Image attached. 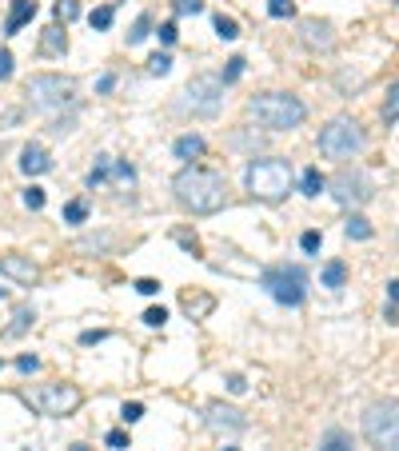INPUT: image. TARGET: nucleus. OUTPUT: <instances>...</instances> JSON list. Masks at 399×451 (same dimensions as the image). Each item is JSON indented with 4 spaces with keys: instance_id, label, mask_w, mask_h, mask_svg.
<instances>
[{
    "instance_id": "nucleus-36",
    "label": "nucleus",
    "mask_w": 399,
    "mask_h": 451,
    "mask_svg": "<svg viewBox=\"0 0 399 451\" xmlns=\"http://www.w3.org/2000/svg\"><path fill=\"white\" fill-rule=\"evenodd\" d=\"M104 443H108L112 451H128V447H132V443H128V431H108V436H104Z\"/></svg>"
},
{
    "instance_id": "nucleus-6",
    "label": "nucleus",
    "mask_w": 399,
    "mask_h": 451,
    "mask_svg": "<svg viewBox=\"0 0 399 451\" xmlns=\"http://www.w3.org/2000/svg\"><path fill=\"white\" fill-rule=\"evenodd\" d=\"M260 284L268 288V296L275 304H284V307H299L308 300V272L299 264H275V268H268L260 276Z\"/></svg>"
},
{
    "instance_id": "nucleus-4",
    "label": "nucleus",
    "mask_w": 399,
    "mask_h": 451,
    "mask_svg": "<svg viewBox=\"0 0 399 451\" xmlns=\"http://www.w3.org/2000/svg\"><path fill=\"white\" fill-rule=\"evenodd\" d=\"M363 439L379 451H399V400H375L363 407Z\"/></svg>"
},
{
    "instance_id": "nucleus-27",
    "label": "nucleus",
    "mask_w": 399,
    "mask_h": 451,
    "mask_svg": "<svg viewBox=\"0 0 399 451\" xmlns=\"http://www.w3.org/2000/svg\"><path fill=\"white\" fill-rule=\"evenodd\" d=\"M112 13H116L112 4H108V8H96V13L88 16V25L96 28V32H108V28H112Z\"/></svg>"
},
{
    "instance_id": "nucleus-20",
    "label": "nucleus",
    "mask_w": 399,
    "mask_h": 451,
    "mask_svg": "<svg viewBox=\"0 0 399 451\" xmlns=\"http://www.w3.org/2000/svg\"><path fill=\"white\" fill-rule=\"evenodd\" d=\"M327 188V176L320 168H303V176H299V192L303 196H320Z\"/></svg>"
},
{
    "instance_id": "nucleus-33",
    "label": "nucleus",
    "mask_w": 399,
    "mask_h": 451,
    "mask_svg": "<svg viewBox=\"0 0 399 451\" xmlns=\"http://www.w3.org/2000/svg\"><path fill=\"white\" fill-rule=\"evenodd\" d=\"M108 168H112V160L100 156V164L92 172H88V188H96V184H104V176H108Z\"/></svg>"
},
{
    "instance_id": "nucleus-1",
    "label": "nucleus",
    "mask_w": 399,
    "mask_h": 451,
    "mask_svg": "<svg viewBox=\"0 0 399 451\" xmlns=\"http://www.w3.org/2000/svg\"><path fill=\"white\" fill-rule=\"evenodd\" d=\"M176 204L192 212V216H212L228 204V180L212 168H200V164H188V168L176 172L172 180Z\"/></svg>"
},
{
    "instance_id": "nucleus-15",
    "label": "nucleus",
    "mask_w": 399,
    "mask_h": 451,
    "mask_svg": "<svg viewBox=\"0 0 399 451\" xmlns=\"http://www.w3.org/2000/svg\"><path fill=\"white\" fill-rule=\"evenodd\" d=\"M32 16H37V0H13L8 20H4V37H16V32H20Z\"/></svg>"
},
{
    "instance_id": "nucleus-48",
    "label": "nucleus",
    "mask_w": 399,
    "mask_h": 451,
    "mask_svg": "<svg viewBox=\"0 0 399 451\" xmlns=\"http://www.w3.org/2000/svg\"><path fill=\"white\" fill-rule=\"evenodd\" d=\"M387 296H391V304H399V280L387 284Z\"/></svg>"
},
{
    "instance_id": "nucleus-7",
    "label": "nucleus",
    "mask_w": 399,
    "mask_h": 451,
    "mask_svg": "<svg viewBox=\"0 0 399 451\" xmlns=\"http://www.w3.org/2000/svg\"><path fill=\"white\" fill-rule=\"evenodd\" d=\"M28 104L37 112H60V108H68V104H76V84L68 76L40 72L28 80Z\"/></svg>"
},
{
    "instance_id": "nucleus-13",
    "label": "nucleus",
    "mask_w": 399,
    "mask_h": 451,
    "mask_svg": "<svg viewBox=\"0 0 399 451\" xmlns=\"http://www.w3.org/2000/svg\"><path fill=\"white\" fill-rule=\"evenodd\" d=\"M208 427H216V431H244V427H248V419H244V412H240V407L212 403V407H208Z\"/></svg>"
},
{
    "instance_id": "nucleus-50",
    "label": "nucleus",
    "mask_w": 399,
    "mask_h": 451,
    "mask_svg": "<svg viewBox=\"0 0 399 451\" xmlns=\"http://www.w3.org/2000/svg\"><path fill=\"white\" fill-rule=\"evenodd\" d=\"M4 296H8V288H0V300H4Z\"/></svg>"
},
{
    "instance_id": "nucleus-37",
    "label": "nucleus",
    "mask_w": 399,
    "mask_h": 451,
    "mask_svg": "<svg viewBox=\"0 0 399 451\" xmlns=\"http://www.w3.org/2000/svg\"><path fill=\"white\" fill-rule=\"evenodd\" d=\"M144 324H148V328H164V324H168V312H164V307H148V312H144Z\"/></svg>"
},
{
    "instance_id": "nucleus-5",
    "label": "nucleus",
    "mask_w": 399,
    "mask_h": 451,
    "mask_svg": "<svg viewBox=\"0 0 399 451\" xmlns=\"http://www.w3.org/2000/svg\"><path fill=\"white\" fill-rule=\"evenodd\" d=\"M367 136H363V124L355 116H336L327 120V128H320V152L327 160H351L360 156Z\"/></svg>"
},
{
    "instance_id": "nucleus-8",
    "label": "nucleus",
    "mask_w": 399,
    "mask_h": 451,
    "mask_svg": "<svg viewBox=\"0 0 399 451\" xmlns=\"http://www.w3.org/2000/svg\"><path fill=\"white\" fill-rule=\"evenodd\" d=\"M180 112H192V116H216V112L224 108V80L212 72H200L188 80L184 88V100L176 104Z\"/></svg>"
},
{
    "instance_id": "nucleus-24",
    "label": "nucleus",
    "mask_w": 399,
    "mask_h": 451,
    "mask_svg": "<svg viewBox=\"0 0 399 451\" xmlns=\"http://www.w3.org/2000/svg\"><path fill=\"white\" fill-rule=\"evenodd\" d=\"M148 37H152V16H148V13H140V16H136V25H132V32H128V44H144Z\"/></svg>"
},
{
    "instance_id": "nucleus-28",
    "label": "nucleus",
    "mask_w": 399,
    "mask_h": 451,
    "mask_svg": "<svg viewBox=\"0 0 399 451\" xmlns=\"http://www.w3.org/2000/svg\"><path fill=\"white\" fill-rule=\"evenodd\" d=\"M268 16L287 20V16H296V4H292V0H268Z\"/></svg>"
},
{
    "instance_id": "nucleus-49",
    "label": "nucleus",
    "mask_w": 399,
    "mask_h": 451,
    "mask_svg": "<svg viewBox=\"0 0 399 451\" xmlns=\"http://www.w3.org/2000/svg\"><path fill=\"white\" fill-rule=\"evenodd\" d=\"M68 451H88V447H84V443H72V447H68Z\"/></svg>"
},
{
    "instance_id": "nucleus-23",
    "label": "nucleus",
    "mask_w": 399,
    "mask_h": 451,
    "mask_svg": "<svg viewBox=\"0 0 399 451\" xmlns=\"http://www.w3.org/2000/svg\"><path fill=\"white\" fill-rule=\"evenodd\" d=\"M379 116H384V124H395L399 120V80L391 88H387V96H384V112H379Z\"/></svg>"
},
{
    "instance_id": "nucleus-44",
    "label": "nucleus",
    "mask_w": 399,
    "mask_h": 451,
    "mask_svg": "<svg viewBox=\"0 0 399 451\" xmlns=\"http://www.w3.org/2000/svg\"><path fill=\"white\" fill-rule=\"evenodd\" d=\"M8 76H13V52L0 49V80H8Z\"/></svg>"
},
{
    "instance_id": "nucleus-22",
    "label": "nucleus",
    "mask_w": 399,
    "mask_h": 451,
    "mask_svg": "<svg viewBox=\"0 0 399 451\" xmlns=\"http://www.w3.org/2000/svg\"><path fill=\"white\" fill-rule=\"evenodd\" d=\"M40 49L52 52V56H60V52L68 49V37H64V28H60V25L44 28V40H40Z\"/></svg>"
},
{
    "instance_id": "nucleus-30",
    "label": "nucleus",
    "mask_w": 399,
    "mask_h": 451,
    "mask_svg": "<svg viewBox=\"0 0 399 451\" xmlns=\"http://www.w3.org/2000/svg\"><path fill=\"white\" fill-rule=\"evenodd\" d=\"M76 16H80V4H76V0H56V20L68 25V20H76Z\"/></svg>"
},
{
    "instance_id": "nucleus-45",
    "label": "nucleus",
    "mask_w": 399,
    "mask_h": 451,
    "mask_svg": "<svg viewBox=\"0 0 399 451\" xmlns=\"http://www.w3.org/2000/svg\"><path fill=\"white\" fill-rule=\"evenodd\" d=\"M156 37H160V44H176V37H180V32H176V25H160V32H156Z\"/></svg>"
},
{
    "instance_id": "nucleus-25",
    "label": "nucleus",
    "mask_w": 399,
    "mask_h": 451,
    "mask_svg": "<svg viewBox=\"0 0 399 451\" xmlns=\"http://www.w3.org/2000/svg\"><path fill=\"white\" fill-rule=\"evenodd\" d=\"M84 220H88L84 200H68V204H64V224H84Z\"/></svg>"
},
{
    "instance_id": "nucleus-3",
    "label": "nucleus",
    "mask_w": 399,
    "mask_h": 451,
    "mask_svg": "<svg viewBox=\"0 0 399 451\" xmlns=\"http://www.w3.org/2000/svg\"><path fill=\"white\" fill-rule=\"evenodd\" d=\"M248 112L268 132H287V128H299V124L308 120L303 100L292 96V92H260V96L248 100Z\"/></svg>"
},
{
    "instance_id": "nucleus-34",
    "label": "nucleus",
    "mask_w": 399,
    "mask_h": 451,
    "mask_svg": "<svg viewBox=\"0 0 399 451\" xmlns=\"http://www.w3.org/2000/svg\"><path fill=\"white\" fill-rule=\"evenodd\" d=\"M172 8H176V16H196V13H204V0H176Z\"/></svg>"
},
{
    "instance_id": "nucleus-32",
    "label": "nucleus",
    "mask_w": 399,
    "mask_h": 451,
    "mask_svg": "<svg viewBox=\"0 0 399 451\" xmlns=\"http://www.w3.org/2000/svg\"><path fill=\"white\" fill-rule=\"evenodd\" d=\"M20 200H25V208L40 212V208H44V188H37V184H32V188H25V196H20Z\"/></svg>"
},
{
    "instance_id": "nucleus-31",
    "label": "nucleus",
    "mask_w": 399,
    "mask_h": 451,
    "mask_svg": "<svg viewBox=\"0 0 399 451\" xmlns=\"http://www.w3.org/2000/svg\"><path fill=\"white\" fill-rule=\"evenodd\" d=\"M240 76H244V56H232V61H228V68H224V76H220V80H224V84H236Z\"/></svg>"
},
{
    "instance_id": "nucleus-18",
    "label": "nucleus",
    "mask_w": 399,
    "mask_h": 451,
    "mask_svg": "<svg viewBox=\"0 0 399 451\" xmlns=\"http://www.w3.org/2000/svg\"><path fill=\"white\" fill-rule=\"evenodd\" d=\"M180 304H184V312H188L192 319H204V316H208V312L216 307V300H212V296H204V292H188Z\"/></svg>"
},
{
    "instance_id": "nucleus-29",
    "label": "nucleus",
    "mask_w": 399,
    "mask_h": 451,
    "mask_svg": "<svg viewBox=\"0 0 399 451\" xmlns=\"http://www.w3.org/2000/svg\"><path fill=\"white\" fill-rule=\"evenodd\" d=\"M148 72L152 76H168L172 72V56H168V52H156V56L148 61Z\"/></svg>"
},
{
    "instance_id": "nucleus-12",
    "label": "nucleus",
    "mask_w": 399,
    "mask_h": 451,
    "mask_svg": "<svg viewBox=\"0 0 399 451\" xmlns=\"http://www.w3.org/2000/svg\"><path fill=\"white\" fill-rule=\"evenodd\" d=\"M0 276H8V280L32 288V284L40 280V268L32 264V256H16V252H8V256H0Z\"/></svg>"
},
{
    "instance_id": "nucleus-43",
    "label": "nucleus",
    "mask_w": 399,
    "mask_h": 451,
    "mask_svg": "<svg viewBox=\"0 0 399 451\" xmlns=\"http://www.w3.org/2000/svg\"><path fill=\"white\" fill-rule=\"evenodd\" d=\"M16 367H20L25 376H32V371H40V360H37V355H20V360H16Z\"/></svg>"
},
{
    "instance_id": "nucleus-47",
    "label": "nucleus",
    "mask_w": 399,
    "mask_h": 451,
    "mask_svg": "<svg viewBox=\"0 0 399 451\" xmlns=\"http://www.w3.org/2000/svg\"><path fill=\"white\" fill-rule=\"evenodd\" d=\"M100 340H108V331H84L80 336V343H100Z\"/></svg>"
},
{
    "instance_id": "nucleus-16",
    "label": "nucleus",
    "mask_w": 399,
    "mask_h": 451,
    "mask_svg": "<svg viewBox=\"0 0 399 451\" xmlns=\"http://www.w3.org/2000/svg\"><path fill=\"white\" fill-rule=\"evenodd\" d=\"M320 284L332 288V292H339V288L348 284V264H344V260H327L324 272H320Z\"/></svg>"
},
{
    "instance_id": "nucleus-46",
    "label": "nucleus",
    "mask_w": 399,
    "mask_h": 451,
    "mask_svg": "<svg viewBox=\"0 0 399 451\" xmlns=\"http://www.w3.org/2000/svg\"><path fill=\"white\" fill-rule=\"evenodd\" d=\"M112 88H116V76H112V72H104V76L96 80V92H100V96H104V92H112Z\"/></svg>"
},
{
    "instance_id": "nucleus-41",
    "label": "nucleus",
    "mask_w": 399,
    "mask_h": 451,
    "mask_svg": "<svg viewBox=\"0 0 399 451\" xmlns=\"http://www.w3.org/2000/svg\"><path fill=\"white\" fill-rule=\"evenodd\" d=\"M228 391H232V395H244V391H248V379L240 376V371H232V376H228Z\"/></svg>"
},
{
    "instance_id": "nucleus-19",
    "label": "nucleus",
    "mask_w": 399,
    "mask_h": 451,
    "mask_svg": "<svg viewBox=\"0 0 399 451\" xmlns=\"http://www.w3.org/2000/svg\"><path fill=\"white\" fill-rule=\"evenodd\" d=\"M344 232H348V240H372V236H375V228H372V220H367V216H360V212H351V216H348V224H344Z\"/></svg>"
},
{
    "instance_id": "nucleus-26",
    "label": "nucleus",
    "mask_w": 399,
    "mask_h": 451,
    "mask_svg": "<svg viewBox=\"0 0 399 451\" xmlns=\"http://www.w3.org/2000/svg\"><path fill=\"white\" fill-rule=\"evenodd\" d=\"M216 37H220V40H236L240 37V25L232 20V16L220 13V16H216Z\"/></svg>"
},
{
    "instance_id": "nucleus-11",
    "label": "nucleus",
    "mask_w": 399,
    "mask_h": 451,
    "mask_svg": "<svg viewBox=\"0 0 399 451\" xmlns=\"http://www.w3.org/2000/svg\"><path fill=\"white\" fill-rule=\"evenodd\" d=\"M299 44H303L308 52H332L336 49V32H332L327 20L308 16V20H299Z\"/></svg>"
},
{
    "instance_id": "nucleus-9",
    "label": "nucleus",
    "mask_w": 399,
    "mask_h": 451,
    "mask_svg": "<svg viewBox=\"0 0 399 451\" xmlns=\"http://www.w3.org/2000/svg\"><path fill=\"white\" fill-rule=\"evenodd\" d=\"M327 188H332V200H336L339 208H348V212L363 208L375 196V184H372V176H367L363 168L336 172V180H327Z\"/></svg>"
},
{
    "instance_id": "nucleus-38",
    "label": "nucleus",
    "mask_w": 399,
    "mask_h": 451,
    "mask_svg": "<svg viewBox=\"0 0 399 451\" xmlns=\"http://www.w3.org/2000/svg\"><path fill=\"white\" fill-rule=\"evenodd\" d=\"M324 451H351V443H348V436H344V431H332Z\"/></svg>"
},
{
    "instance_id": "nucleus-10",
    "label": "nucleus",
    "mask_w": 399,
    "mask_h": 451,
    "mask_svg": "<svg viewBox=\"0 0 399 451\" xmlns=\"http://www.w3.org/2000/svg\"><path fill=\"white\" fill-rule=\"evenodd\" d=\"M84 403V395H80V388L76 383H44V388L37 391V407L44 415H72L76 407Z\"/></svg>"
},
{
    "instance_id": "nucleus-51",
    "label": "nucleus",
    "mask_w": 399,
    "mask_h": 451,
    "mask_svg": "<svg viewBox=\"0 0 399 451\" xmlns=\"http://www.w3.org/2000/svg\"><path fill=\"white\" fill-rule=\"evenodd\" d=\"M0 156H4V144H0Z\"/></svg>"
},
{
    "instance_id": "nucleus-42",
    "label": "nucleus",
    "mask_w": 399,
    "mask_h": 451,
    "mask_svg": "<svg viewBox=\"0 0 399 451\" xmlns=\"http://www.w3.org/2000/svg\"><path fill=\"white\" fill-rule=\"evenodd\" d=\"M132 288H136L140 296H156V292H160V280H148V276H144V280H136Z\"/></svg>"
},
{
    "instance_id": "nucleus-17",
    "label": "nucleus",
    "mask_w": 399,
    "mask_h": 451,
    "mask_svg": "<svg viewBox=\"0 0 399 451\" xmlns=\"http://www.w3.org/2000/svg\"><path fill=\"white\" fill-rule=\"evenodd\" d=\"M204 148H208V144H204V136L188 132V136H180V140L172 144V152H176L180 160H200V156H204Z\"/></svg>"
},
{
    "instance_id": "nucleus-39",
    "label": "nucleus",
    "mask_w": 399,
    "mask_h": 451,
    "mask_svg": "<svg viewBox=\"0 0 399 451\" xmlns=\"http://www.w3.org/2000/svg\"><path fill=\"white\" fill-rule=\"evenodd\" d=\"M120 415H124V424H136V419H144V403H124Z\"/></svg>"
},
{
    "instance_id": "nucleus-35",
    "label": "nucleus",
    "mask_w": 399,
    "mask_h": 451,
    "mask_svg": "<svg viewBox=\"0 0 399 451\" xmlns=\"http://www.w3.org/2000/svg\"><path fill=\"white\" fill-rule=\"evenodd\" d=\"M320 244H324V236H320V232H303V236H299V248H303L308 256H315V252H320Z\"/></svg>"
},
{
    "instance_id": "nucleus-21",
    "label": "nucleus",
    "mask_w": 399,
    "mask_h": 451,
    "mask_svg": "<svg viewBox=\"0 0 399 451\" xmlns=\"http://www.w3.org/2000/svg\"><path fill=\"white\" fill-rule=\"evenodd\" d=\"M32 319H37V312H32V307H16V316H13V324H8V328H4V336H8V340H16V336H25L28 328H32Z\"/></svg>"
},
{
    "instance_id": "nucleus-14",
    "label": "nucleus",
    "mask_w": 399,
    "mask_h": 451,
    "mask_svg": "<svg viewBox=\"0 0 399 451\" xmlns=\"http://www.w3.org/2000/svg\"><path fill=\"white\" fill-rule=\"evenodd\" d=\"M20 172L25 176H44V172H52V156L40 144H25L20 148Z\"/></svg>"
},
{
    "instance_id": "nucleus-2",
    "label": "nucleus",
    "mask_w": 399,
    "mask_h": 451,
    "mask_svg": "<svg viewBox=\"0 0 399 451\" xmlns=\"http://www.w3.org/2000/svg\"><path fill=\"white\" fill-rule=\"evenodd\" d=\"M292 184H296V176H292V164H287L284 156L251 160L248 172H244V188H248L256 200H263V204H280V200L292 192Z\"/></svg>"
},
{
    "instance_id": "nucleus-40",
    "label": "nucleus",
    "mask_w": 399,
    "mask_h": 451,
    "mask_svg": "<svg viewBox=\"0 0 399 451\" xmlns=\"http://www.w3.org/2000/svg\"><path fill=\"white\" fill-rule=\"evenodd\" d=\"M112 172L120 184H136V168H132V164H112Z\"/></svg>"
}]
</instances>
